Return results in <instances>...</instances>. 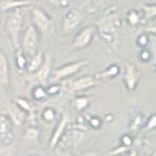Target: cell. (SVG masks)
Segmentation results:
<instances>
[{
	"instance_id": "11",
	"label": "cell",
	"mask_w": 156,
	"mask_h": 156,
	"mask_svg": "<svg viewBox=\"0 0 156 156\" xmlns=\"http://www.w3.org/2000/svg\"><path fill=\"white\" fill-rule=\"evenodd\" d=\"M50 74H51V57L47 55L41 67L36 72L30 74V79L35 83V85L36 84L42 85L43 83L46 82Z\"/></svg>"
},
{
	"instance_id": "21",
	"label": "cell",
	"mask_w": 156,
	"mask_h": 156,
	"mask_svg": "<svg viewBox=\"0 0 156 156\" xmlns=\"http://www.w3.org/2000/svg\"><path fill=\"white\" fill-rule=\"evenodd\" d=\"M92 102V99L87 96H78L72 101V105L78 112H83L87 109Z\"/></svg>"
},
{
	"instance_id": "4",
	"label": "cell",
	"mask_w": 156,
	"mask_h": 156,
	"mask_svg": "<svg viewBox=\"0 0 156 156\" xmlns=\"http://www.w3.org/2000/svg\"><path fill=\"white\" fill-rule=\"evenodd\" d=\"M88 63V60H83L79 62L67 63L66 66H62L60 68H56L51 71L52 73V79L53 81H60L62 79H66L67 77H70L72 75L76 74L83 66H85Z\"/></svg>"
},
{
	"instance_id": "12",
	"label": "cell",
	"mask_w": 156,
	"mask_h": 156,
	"mask_svg": "<svg viewBox=\"0 0 156 156\" xmlns=\"http://www.w3.org/2000/svg\"><path fill=\"white\" fill-rule=\"evenodd\" d=\"M145 121V116L143 112L136 109H131L129 112V124L128 130L130 134L135 135L143 129Z\"/></svg>"
},
{
	"instance_id": "33",
	"label": "cell",
	"mask_w": 156,
	"mask_h": 156,
	"mask_svg": "<svg viewBox=\"0 0 156 156\" xmlns=\"http://www.w3.org/2000/svg\"><path fill=\"white\" fill-rule=\"evenodd\" d=\"M16 63H17V66L19 69H24L27 66V58H24V56L22 54V52H18V55H17V58H16Z\"/></svg>"
},
{
	"instance_id": "20",
	"label": "cell",
	"mask_w": 156,
	"mask_h": 156,
	"mask_svg": "<svg viewBox=\"0 0 156 156\" xmlns=\"http://www.w3.org/2000/svg\"><path fill=\"white\" fill-rule=\"evenodd\" d=\"M140 144L141 148L144 152L149 154L150 156H156V136H152V138L143 139Z\"/></svg>"
},
{
	"instance_id": "24",
	"label": "cell",
	"mask_w": 156,
	"mask_h": 156,
	"mask_svg": "<svg viewBox=\"0 0 156 156\" xmlns=\"http://www.w3.org/2000/svg\"><path fill=\"white\" fill-rule=\"evenodd\" d=\"M83 117H84L86 125H88L93 130H100L104 123L101 117L97 115H84Z\"/></svg>"
},
{
	"instance_id": "42",
	"label": "cell",
	"mask_w": 156,
	"mask_h": 156,
	"mask_svg": "<svg viewBox=\"0 0 156 156\" xmlns=\"http://www.w3.org/2000/svg\"><path fill=\"white\" fill-rule=\"evenodd\" d=\"M139 156H150V155H149V154H147V153L144 152V153L141 154V155H139Z\"/></svg>"
},
{
	"instance_id": "31",
	"label": "cell",
	"mask_w": 156,
	"mask_h": 156,
	"mask_svg": "<svg viewBox=\"0 0 156 156\" xmlns=\"http://www.w3.org/2000/svg\"><path fill=\"white\" fill-rule=\"evenodd\" d=\"M139 58L141 62L147 63V62H150L151 61H152L153 54L148 47L144 48V49H140V53H139Z\"/></svg>"
},
{
	"instance_id": "37",
	"label": "cell",
	"mask_w": 156,
	"mask_h": 156,
	"mask_svg": "<svg viewBox=\"0 0 156 156\" xmlns=\"http://www.w3.org/2000/svg\"><path fill=\"white\" fill-rule=\"evenodd\" d=\"M56 156H77L75 154L70 153L69 151H67V149H63V148H58L57 149Z\"/></svg>"
},
{
	"instance_id": "43",
	"label": "cell",
	"mask_w": 156,
	"mask_h": 156,
	"mask_svg": "<svg viewBox=\"0 0 156 156\" xmlns=\"http://www.w3.org/2000/svg\"><path fill=\"white\" fill-rule=\"evenodd\" d=\"M154 70H155V72H156V65L154 66Z\"/></svg>"
},
{
	"instance_id": "29",
	"label": "cell",
	"mask_w": 156,
	"mask_h": 156,
	"mask_svg": "<svg viewBox=\"0 0 156 156\" xmlns=\"http://www.w3.org/2000/svg\"><path fill=\"white\" fill-rule=\"evenodd\" d=\"M131 149H132L131 147H128V146L122 145V144H119V145H117L116 147L110 149L105 156H120V155H124L126 153H128Z\"/></svg>"
},
{
	"instance_id": "5",
	"label": "cell",
	"mask_w": 156,
	"mask_h": 156,
	"mask_svg": "<svg viewBox=\"0 0 156 156\" xmlns=\"http://www.w3.org/2000/svg\"><path fill=\"white\" fill-rule=\"evenodd\" d=\"M13 122L8 113L0 111V145H11L15 140L12 131Z\"/></svg>"
},
{
	"instance_id": "41",
	"label": "cell",
	"mask_w": 156,
	"mask_h": 156,
	"mask_svg": "<svg viewBox=\"0 0 156 156\" xmlns=\"http://www.w3.org/2000/svg\"><path fill=\"white\" fill-rule=\"evenodd\" d=\"M22 156H43V155L39 154L37 152H27V153L23 154Z\"/></svg>"
},
{
	"instance_id": "23",
	"label": "cell",
	"mask_w": 156,
	"mask_h": 156,
	"mask_svg": "<svg viewBox=\"0 0 156 156\" xmlns=\"http://www.w3.org/2000/svg\"><path fill=\"white\" fill-rule=\"evenodd\" d=\"M57 110L52 106H46L45 108L40 113V117L43 122H45L46 124H52L53 122H55L57 119Z\"/></svg>"
},
{
	"instance_id": "18",
	"label": "cell",
	"mask_w": 156,
	"mask_h": 156,
	"mask_svg": "<svg viewBox=\"0 0 156 156\" xmlns=\"http://www.w3.org/2000/svg\"><path fill=\"white\" fill-rule=\"evenodd\" d=\"M10 73L6 56L0 50V87H7L9 84Z\"/></svg>"
},
{
	"instance_id": "35",
	"label": "cell",
	"mask_w": 156,
	"mask_h": 156,
	"mask_svg": "<svg viewBox=\"0 0 156 156\" xmlns=\"http://www.w3.org/2000/svg\"><path fill=\"white\" fill-rule=\"evenodd\" d=\"M11 145H0V156H13Z\"/></svg>"
},
{
	"instance_id": "27",
	"label": "cell",
	"mask_w": 156,
	"mask_h": 156,
	"mask_svg": "<svg viewBox=\"0 0 156 156\" xmlns=\"http://www.w3.org/2000/svg\"><path fill=\"white\" fill-rule=\"evenodd\" d=\"M29 3V1L27 0H6V1H3L0 4V7H1L2 10H9V9H15L19 6H23V5H27Z\"/></svg>"
},
{
	"instance_id": "39",
	"label": "cell",
	"mask_w": 156,
	"mask_h": 156,
	"mask_svg": "<svg viewBox=\"0 0 156 156\" xmlns=\"http://www.w3.org/2000/svg\"><path fill=\"white\" fill-rule=\"evenodd\" d=\"M125 155L126 156H139V152H138V150H136V147H134V148H132L128 153H126Z\"/></svg>"
},
{
	"instance_id": "44",
	"label": "cell",
	"mask_w": 156,
	"mask_h": 156,
	"mask_svg": "<svg viewBox=\"0 0 156 156\" xmlns=\"http://www.w3.org/2000/svg\"><path fill=\"white\" fill-rule=\"evenodd\" d=\"M83 1H90V0H83Z\"/></svg>"
},
{
	"instance_id": "3",
	"label": "cell",
	"mask_w": 156,
	"mask_h": 156,
	"mask_svg": "<svg viewBox=\"0 0 156 156\" xmlns=\"http://www.w3.org/2000/svg\"><path fill=\"white\" fill-rule=\"evenodd\" d=\"M140 81V71L134 63L130 62H124L123 82L127 91L135 92Z\"/></svg>"
},
{
	"instance_id": "10",
	"label": "cell",
	"mask_w": 156,
	"mask_h": 156,
	"mask_svg": "<svg viewBox=\"0 0 156 156\" xmlns=\"http://www.w3.org/2000/svg\"><path fill=\"white\" fill-rule=\"evenodd\" d=\"M97 85V80L95 79L94 75H83L76 78L75 80L70 82L68 86V91L69 93H75L78 91H84L91 89Z\"/></svg>"
},
{
	"instance_id": "38",
	"label": "cell",
	"mask_w": 156,
	"mask_h": 156,
	"mask_svg": "<svg viewBox=\"0 0 156 156\" xmlns=\"http://www.w3.org/2000/svg\"><path fill=\"white\" fill-rule=\"evenodd\" d=\"M114 120V115L112 113H107L104 116V119H102V121L104 122H107V123H111L112 121Z\"/></svg>"
},
{
	"instance_id": "40",
	"label": "cell",
	"mask_w": 156,
	"mask_h": 156,
	"mask_svg": "<svg viewBox=\"0 0 156 156\" xmlns=\"http://www.w3.org/2000/svg\"><path fill=\"white\" fill-rule=\"evenodd\" d=\"M79 156H99V155H98L97 152H95V151L88 150V151H85V152H83L82 154H80Z\"/></svg>"
},
{
	"instance_id": "19",
	"label": "cell",
	"mask_w": 156,
	"mask_h": 156,
	"mask_svg": "<svg viewBox=\"0 0 156 156\" xmlns=\"http://www.w3.org/2000/svg\"><path fill=\"white\" fill-rule=\"evenodd\" d=\"M140 9L144 14L145 23L156 20V3H144L140 5Z\"/></svg>"
},
{
	"instance_id": "30",
	"label": "cell",
	"mask_w": 156,
	"mask_h": 156,
	"mask_svg": "<svg viewBox=\"0 0 156 156\" xmlns=\"http://www.w3.org/2000/svg\"><path fill=\"white\" fill-rule=\"evenodd\" d=\"M143 129L146 132L156 130V113H151L148 117H146Z\"/></svg>"
},
{
	"instance_id": "15",
	"label": "cell",
	"mask_w": 156,
	"mask_h": 156,
	"mask_svg": "<svg viewBox=\"0 0 156 156\" xmlns=\"http://www.w3.org/2000/svg\"><path fill=\"white\" fill-rule=\"evenodd\" d=\"M81 22V15L76 10H69L63 17L62 29L65 32H69L74 29Z\"/></svg>"
},
{
	"instance_id": "26",
	"label": "cell",
	"mask_w": 156,
	"mask_h": 156,
	"mask_svg": "<svg viewBox=\"0 0 156 156\" xmlns=\"http://www.w3.org/2000/svg\"><path fill=\"white\" fill-rule=\"evenodd\" d=\"M31 96H32L33 99L37 101H46L49 97L47 92H46V89L40 84H36L35 86H34V88L32 89V92H31Z\"/></svg>"
},
{
	"instance_id": "6",
	"label": "cell",
	"mask_w": 156,
	"mask_h": 156,
	"mask_svg": "<svg viewBox=\"0 0 156 156\" xmlns=\"http://www.w3.org/2000/svg\"><path fill=\"white\" fill-rule=\"evenodd\" d=\"M38 48V32L33 26H30L26 32L23 42V49L26 56L32 58L36 55Z\"/></svg>"
},
{
	"instance_id": "2",
	"label": "cell",
	"mask_w": 156,
	"mask_h": 156,
	"mask_svg": "<svg viewBox=\"0 0 156 156\" xmlns=\"http://www.w3.org/2000/svg\"><path fill=\"white\" fill-rule=\"evenodd\" d=\"M87 127L81 126L79 124H70L67 126L65 133L58 144V148H75L79 146L85 138V131Z\"/></svg>"
},
{
	"instance_id": "32",
	"label": "cell",
	"mask_w": 156,
	"mask_h": 156,
	"mask_svg": "<svg viewBox=\"0 0 156 156\" xmlns=\"http://www.w3.org/2000/svg\"><path fill=\"white\" fill-rule=\"evenodd\" d=\"M140 31H144L145 33H147L148 35H155L156 36V20L145 23L144 26L140 27Z\"/></svg>"
},
{
	"instance_id": "17",
	"label": "cell",
	"mask_w": 156,
	"mask_h": 156,
	"mask_svg": "<svg viewBox=\"0 0 156 156\" xmlns=\"http://www.w3.org/2000/svg\"><path fill=\"white\" fill-rule=\"evenodd\" d=\"M127 23L131 27H141L145 23V20L144 18V14L140 9H131L126 15Z\"/></svg>"
},
{
	"instance_id": "25",
	"label": "cell",
	"mask_w": 156,
	"mask_h": 156,
	"mask_svg": "<svg viewBox=\"0 0 156 156\" xmlns=\"http://www.w3.org/2000/svg\"><path fill=\"white\" fill-rule=\"evenodd\" d=\"M40 136V131H39L37 125H29L24 130V138L29 141H37Z\"/></svg>"
},
{
	"instance_id": "28",
	"label": "cell",
	"mask_w": 156,
	"mask_h": 156,
	"mask_svg": "<svg viewBox=\"0 0 156 156\" xmlns=\"http://www.w3.org/2000/svg\"><path fill=\"white\" fill-rule=\"evenodd\" d=\"M149 44V35L144 31H140L136 38V45L140 50V49L147 48Z\"/></svg>"
},
{
	"instance_id": "34",
	"label": "cell",
	"mask_w": 156,
	"mask_h": 156,
	"mask_svg": "<svg viewBox=\"0 0 156 156\" xmlns=\"http://www.w3.org/2000/svg\"><path fill=\"white\" fill-rule=\"evenodd\" d=\"M46 92H47L48 96H56L61 92V87L58 84H53L52 86L47 88Z\"/></svg>"
},
{
	"instance_id": "22",
	"label": "cell",
	"mask_w": 156,
	"mask_h": 156,
	"mask_svg": "<svg viewBox=\"0 0 156 156\" xmlns=\"http://www.w3.org/2000/svg\"><path fill=\"white\" fill-rule=\"evenodd\" d=\"M43 62H44V60H43L42 53H37L35 56L30 58V61H29V62L27 63V71L30 73V74L36 72L39 68L41 67Z\"/></svg>"
},
{
	"instance_id": "9",
	"label": "cell",
	"mask_w": 156,
	"mask_h": 156,
	"mask_svg": "<svg viewBox=\"0 0 156 156\" xmlns=\"http://www.w3.org/2000/svg\"><path fill=\"white\" fill-rule=\"evenodd\" d=\"M32 19L36 27L43 33L50 32L54 27V23L40 9L32 10Z\"/></svg>"
},
{
	"instance_id": "1",
	"label": "cell",
	"mask_w": 156,
	"mask_h": 156,
	"mask_svg": "<svg viewBox=\"0 0 156 156\" xmlns=\"http://www.w3.org/2000/svg\"><path fill=\"white\" fill-rule=\"evenodd\" d=\"M114 13L107 15L98 23V31L100 37L112 48L116 46L118 41V29L122 27L121 21L115 17Z\"/></svg>"
},
{
	"instance_id": "16",
	"label": "cell",
	"mask_w": 156,
	"mask_h": 156,
	"mask_svg": "<svg viewBox=\"0 0 156 156\" xmlns=\"http://www.w3.org/2000/svg\"><path fill=\"white\" fill-rule=\"evenodd\" d=\"M120 66L117 63H111L108 66H106L105 69L96 72L94 74V77L97 81L101 79H113V78L120 74Z\"/></svg>"
},
{
	"instance_id": "14",
	"label": "cell",
	"mask_w": 156,
	"mask_h": 156,
	"mask_svg": "<svg viewBox=\"0 0 156 156\" xmlns=\"http://www.w3.org/2000/svg\"><path fill=\"white\" fill-rule=\"evenodd\" d=\"M7 113L10 117V119L12 120L13 125L23 126L24 122L27 120V112H24L23 109L20 108L14 101H12L11 104H9Z\"/></svg>"
},
{
	"instance_id": "13",
	"label": "cell",
	"mask_w": 156,
	"mask_h": 156,
	"mask_svg": "<svg viewBox=\"0 0 156 156\" xmlns=\"http://www.w3.org/2000/svg\"><path fill=\"white\" fill-rule=\"evenodd\" d=\"M95 33V27H87L83 28L82 30L78 33V35L74 39L73 43V48L74 49H83L87 47L91 43L93 36Z\"/></svg>"
},
{
	"instance_id": "36",
	"label": "cell",
	"mask_w": 156,
	"mask_h": 156,
	"mask_svg": "<svg viewBox=\"0 0 156 156\" xmlns=\"http://www.w3.org/2000/svg\"><path fill=\"white\" fill-rule=\"evenodd\" d=\"M50 2L55 5V6L61 8H66L70 5L71 0H50Z\"/></svg>"
},
{
	"instance_id": "8",
	"label": "cell",
	"mask_w": 156,
	"mask_h": 156,
	"mask_svg": "<svg viewBox=\"0 0 156 156\" xmlns=\"http://www.w3.org/2000/svg\"><path fill=\"white\" fill-rule=\"evenodd\" d=\"M67 126H68V116L66 113H62L60 116V118L57 120V124L51 134L50 141H49V147L50 148L57 147L58 141H60L62 134L66 130Z\"/></svg>"
},
{
	"instance_id": "7",
	"label": "cell",
	"mask_w": 156,
	"mask_h": 156,
	"mask_svg": "<svg viewBox=\"0 0 156 156\" xmlns=\"http://www.w3.org/2000/svg\"><path fill=\"white\" fill-rule=\"evenodd\" d=\"M22 23H23V17L22 14L18 10L14 11L10 16L7 18L6 21V27L8 29V32L12 37V40L15 44L16 48L19 47V34L22 28Z\"/></svg>"
}]
</instances>
